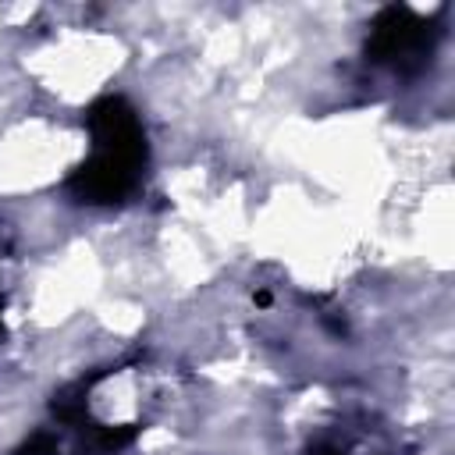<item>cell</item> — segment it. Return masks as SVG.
Instances as JSON below:
<instances>
[{"mask_svg": "<svg viewBox=\"0 0 455 455\" xmlns=\"http://www.w3.org/2000/svg\"><path fill=\"white\" fill-rule=\"evenodd\" d=\"M18 455H57V441H53L50 434H36Z\"/></svg>", "mask_w": 455, "mask_h": 455, "instance_id": "3", "label": "cell"}, {"mask_svg": "<svg viewBox=\"0 0 455 455\" xmlns=\"http://www.w3.org/2000/svg\"><path fill=\"white\" fill-rule=\"evenodd\" d=\"M434 28L427 21H419L409 7H384L370 28L366 39V57L373 64H402L409 68V60H419L423 53H430L434 46Z\"/></svg>", "mask_w": 455, "mask_h": 455, "instance_id": "2", "label": "cell"}, {"mask_svg": "<svg viewBox=\"0 0 455 455\" xmlns=\"http://www.w3.org/2000/svg\"><path fill=\"white\" fill-rule=\"evenodd\" d=\"M142 164H146V153L96 146V153L68 178V192H71L78 203H92V206L121 203V199L139 185Z\"/></svg>", "mask_w": 455, "mask_h": 455, "instance_id": "1", "label": "cell"}]
</instances>
